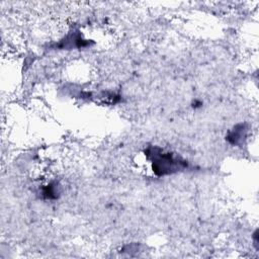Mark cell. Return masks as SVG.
Listing matches in <instances>:
<instances>
[{"instance_id": "1", "label": "cell", "mask_w": 259, "mask_h": 259, "mask_svg": "<svg viewBox=\"0 0 259 259\" xmlns=\"http://www.w3.org/2000/svg\"><path fill=\"white\" fill-rule=\"evenodd\" d=\"M145 155L151 161L153 172L157 176H165L176 173L187 168L188 163L184 159L174 156L170 152H166L159 147H149L145 151Z\"/></svg>"}, {"instance_id": "2", "label": "cell", "mask_w": 259, "mask_h": 259, "mask_svg": "<svg viewBox=\"0 0 259 259\" xmlns=\"http://www.w3.org/2000/svg\"><path fill=\"white\" fill-rule=\"evenodd\" d=\"M247 136V127L245 123H239L229 131L226 140L233 146H241Z\"/></svg>"}, {"instance_id": "3", "label": "cell", "mask_w": 259, "mask_h": 259, "mask_svg": "<svg viewBox=\"0 0 259 259\" xmlns=\"http://www.w3.org/2000/svg\"><path fill=\"white\" fill-rule=\"evenodd\" d=\"M87 46H90V41L84 39L79 32L68 35L64 40L61 41L60 45H58V47L62 49H80Z\"/></svg>"}, {"instance_id": "4", "label": "cell", "mask_w": 259, "mask_h": 259, "mask_svg": "<svg viewBox=\"0 0 259 259\" xmlns=\"http://www.w3.org/2000/svg\"><path fill=\"white\" fill-rule=\"evenodd\" d=\"M60 190L57 182H51L41 188V195L46 199H57Z\"/></svg>"}, {"instance_id": "5", "label": "cell", "mask_w": 259, "mask_h": 259, "mask_svg": "<svg viewBox=\"0 0 259 259\" xmlns=\"http://www.w3.org/2000/svg\"><path fill=\"white\" fill-rule=\"evenodd\" d=\"M253 241H254V244H255L256 248L258 249V242H259V240H258V230H256L254 235H253Z\"/></svg>"}]
</instances>
